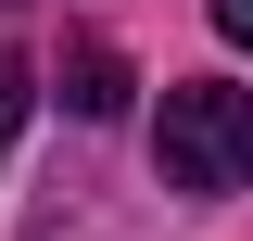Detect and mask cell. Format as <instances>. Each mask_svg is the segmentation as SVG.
Here are the masks:
<instances>
[{
    "mask_svg": "<svg viewBox=\"0 0 253 241\" xmlns=\"http://www.w3.org/2000/svg\"><path fill=\"white\" fill-rule=\"evenodd\" d=\"M203 13H215V38H241V51H253V0H203Z\"/></svg>",
    "mask_w": 253,
    "mask_h": 241,
    "instance_id": "3",
    "label": "cell"
},
{
    "mask_svg": "<svg viewBox=\"0 0 253 241\" xmlns=\"http://www.w3.org/2000/svg\"><path fill=\"white\" fill-rule=\"evenodd\" d=\"M63 102H76V115H114L126 102V63L101 51V38H76V51H63Z\"/></svg>",
    "mask_w": 253,
    "mask_h": 241,
    "instance_id": "2",
    "label": "cell"
},
{
    "mask_svg": "<svg viewBox=\"0 0 253 241\" xmlns=\"http://www.w3.org/2000/svg\"><path fill=\"white\" fill-rule=\"evenodd\" d=\"M13 115H26V89H13V76H0V140H13Z\"/></svg>",
    "mask_w": 253,
    "mask_h": 241,
    "instance_id": "4",
    "label": "cell"
},
{
    "mask_svg": "<svg viewBox=\"0 0 253 241\" xmlns=\"http://www.w3.org/2000/svg\"><path fill=\"white\" fill-rule=\"evenodd\" d=\"M152 165H165V190H190V203H228V190L253 178V89L177 76L165 115H152Z\"/></svg>",
    "mask_w": 253,
    "mask_h": 241,
    "instance_id": "1",
    "label": "cell"
}]
</instances>
